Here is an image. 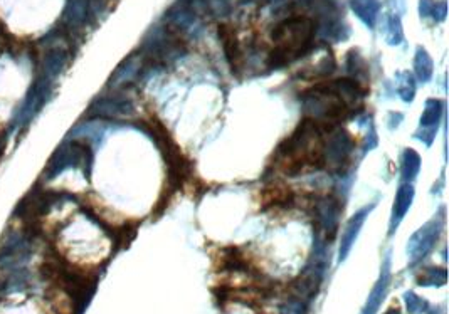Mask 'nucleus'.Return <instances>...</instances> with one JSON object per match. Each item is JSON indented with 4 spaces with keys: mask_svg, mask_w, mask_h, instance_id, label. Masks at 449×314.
Masks as SVG:
<instances>
[{
    "mask_svg": "<svg viewBox=\"0 0 449 314\" xmlns=\"http://www.w3.org/2000/svg\"><path fill=\"white\" fill-rule=\"evenodd\" d=\"M315 34V24L307 17L286 19L274 27L273 41L276 48L271 52L269 63L283 66L301 56L312 42Z\"/></svg>",
    "mask_w": 449,
    "mask_h": 314,
    "instance_id": "nucleus-1",
    "label": "nucleus"
},
{
    "mask_svg": "<svg viewBox=\"0 0 449 314\" xmlns=\"http://www.w3.org/2000/svg\"><path fill=\"white\" fill-rule=\"evenodd\" d=\"M93 155L90 146L81 145V143H66L61 146L56 153L52 155L48 168H46V177L54 178L64 172L66 168H83L84 173L90 172Z\"/></svg>",
    "mask_w": 449,
    "mask_h": 314,
    "instance_id": "nucleus-2",
    "label": "nucleus"
},
{
    "mask_svg": "<svg viewBox=\"0 0 449 314\" xmlns=\"http://www.w3.org/2000/svg\"><path fill=\"white\" fill-rule=\"evenodd\" d=\"M316 227L325 232V237L328 242L334 240L336 230H338V217H340V204L335 197H325L316 202L315 207Z\"/></svg>",
    "mask_w": 449,
    "mask_h": 314,
    "instance_id": "nucleus-3",
    "label": "nucleus"
},
{
    "mask_svg": "<svg viewBox=\"0 0 449 314\" xmlns=\"http://www.w3.org/2000/svg\"><path fill=\"white\" fill-rule=\"evenodd\" d=\"M437 230H439V228H437L434 224H428V226L421 228V230H417L416 234L412 235L408 244V252L411 261H421L424 255H428V252L432 249V246H434L437 239Z\"/></svg>",
    "mask_w": 449,
    "mask_h": 314,
    "instance_id": "nucleus-4",
    "label": "nucleus"
},
{
    "mask_svg": "<svg viewBox=\"0 0 449 314\" xmlns=\"http://www.w3.org/2000/svg\"><path fill=\"white\" fill-rule=\"evenodd\" d=\"M352 151V138L348 137L345 131H338L334 137L330 138V141L327 143V150H323L325 155V164H334L336 166L342 165L343 160H347L348 155Z\"/></svg>",
    "mask_w": 449,
    "mask_h": 314,
    "instance_id": "nucleus-5",
    "label": "nucleus"
},
{
    "mask_svg": "<svg viewBox=\"0 0 449 314\" xmlns=\"http://www.w3.org/2000/svg\"><path fill=\"white\" fill-rule=\"evenodd\" d=\"M321 284V271L318 267H313V269H307L300 277L296 279L295 284H293V289H295V294L298 300L307 302L316 296Z\"/></svg>",
    "mask_w": 449,
    "mask_h": 314,
    "instance_id": "nucleus-6",
    "label": "nucleus"
},
{
    "mask_svg": "<svg viewBox=\"0 0 449 314\" xmlns=\"http://www.w3.org/2000/svg\"><path fill=\"white\" fill-rule=\"evenodd\" d=\"M90 113L96 116H122L131 113V103L120 96H110L93 103Z\"/></svg>",
    "mask_w": 449,
    "mask_h": 314,
    "instance_id": "nucleus-7",
    "label": "nucleus"
},
{
    "mask_svg": "<svg viewBox=\"0 0 449 314\" xmlns=\"http://www.w3.org/2000/svg\"><path fill=\"white\" fill-rule=\"evenodd\" d=\"M389 282H390V266H389V261H387L381 271V277H379V281L375 282L372 293H370L369 300L365 302V308L362 309V314H377L379 308H381L382 301H384L385 297Z\"/></svg>",
    "mask_w": 449,
    "mask_h": 314,
    "instance_id": "nucleus-8",
    "label": "nucleus"
},
{
    "mask_svg": "<svg viewBox=\"0 0 449 314\" xmlns=\"http://www.w3.org/2000/svg\"><path fill=\"white\" fill-rule=\"evenodd\" d=\"M367 214H369V208H363V210H360L359 214H355L354 217H352L350 222H348L345 232H343L342 246H340V255H338L340 262H342L343 259L348 255V252H350L352 244H354L355 239H357V235H359L360 228H362V224H363V220H365Z\"/></svg>",
    "mask_w": 449,
    "mask_h": 314,
    "instance_id": "nucleus-9",
    "label": "nucleus"
},
{
    "mask_svg": "<svg viewBox=\"0 0 449 314\" xmlns=\"http://www.w3.org/2000/svg\"><path fill=\"white\" fill-rule=\"evenodd\" d=\"M219 36L222 37V42H224V49H226V56H227V61H229L232 69L234 71H238V68L241 66V50H239V46H238V41H236V36L232 34L231 27L229 26H220L219 27Z\"/></svg>",
    "mask_w": 449,
    "mask_h": 314,
    "instance_id": "nucleus-10",
    "label": "nucleus"
},
{
    "mask_svg": "<svg viewBox=\"0 0 449 314\" xmlns=\"http://www.w3.org/2000/svg\"><path fill=\"white\" fill-rule=\"evenodd\" d=\"M412 197H414V190L411 185H402L397 192V199L396 204H394V215H392V228L390 232L394 230V227H397V224L401 222L402 217L405 215V212L409 210L412 204Z\"/></svg>",
    "mask_w": 449,
    "mask_h": 314,
    "instance_id": "nucleus-11",
    "label": "nucleus"
},
{
    "mask_svg": "<svg viewBox=\"0 0 449 314\" xmlns=\"http://www.w3.org/2000/svg\"><path fill=\"white\" fill-rule=\"evenodd\" d=\"M419 166H421L419 155H417L414 150H405L404 160H402V177H404V180L411 181L412 178L417 175V172H419Z\"/></svg>",
    "mask_w": 449,
    "mask_h": 314,
    "instance_id": "nucleus-12",
    "label": "nucleus"
},
{
    "mask_svg": "<svg viewBox=\"0 0 449 314\" xmlns=\"http://www.w3.org/2000/svg\"><path fill=\"white\" fill-rule=\"evenodd\" d=\"M448 274L444 269H426L423 276L419 277L417 284L424 286V288H434V286H443L446 284Z\"/></svg>",
    "mask_w": 449,
    "mask_h": 314,
    "instance_id": "nucleus-13",
    "label": "nucleus"
},
{
    "mask_svg": "<svg viewBox=\"0 0 449 314\" xmlns=\"http://www.w3.org/2000/svg\"><path fill=\"white\" fill-rule=\"evenodd\" d=\"M404 301L405 306H408L409 314H424L429 309L428 301L419 297L417 294H414L412 291H408V293L404 294Z\"/></svg>",
    "mask_w": 449,
    "mask_h": 314,
    "instance_id": "nucleus-14",
    "label": "nucleus"
},
{
    "mask_svg": "<svg viewBox=\"0 0 449 314\" xmlns=\"http://www.w3.org/2000/svg\"><path fill=\"white\" fill-rule=\"evenodd\" d=\"M441 110H443V106H441V101H434V99L428 101V106H426V111L423 115V119H421V123H423L424 126L436 125V123L439 121Z\"/></svg>",
    "mask_w": 449,
    "mask_h": 314,
    "instance_id": "nucleus-15",
    "label": "nucleus"
},
{
    "mask_svg": "<svg viewBox=\"0 0 449 314\" xmlns=\"http://www.w3.org/2000/svg\"><path fill=\"white\" fill-rule=\"evenodd\" d=\"M7 288H9V281L7 279H0V296L3 293H7Z\"/></svg>",
    "mask_w": 449,
    "mask_h": 314,
    "instance_id": "nucleus-16",
    "label": "nucleus"
},
{
    "mask_svg": "<svg viewBox=\"0 0 449 314\" xmlns=\"http://www.w3.org/2000/svg\"><path fill=\"white\" fill-rule=\"evenodd\" d=\"M6 141H7L6 135H3V133H0V157H2V153H3V148H6Z\"/></svg>",
    "mask_w": 449,
    "mask_h": 314,
    "instance_id": "nucleus-17",
    "label": "nucleus"
}]
</instances>
